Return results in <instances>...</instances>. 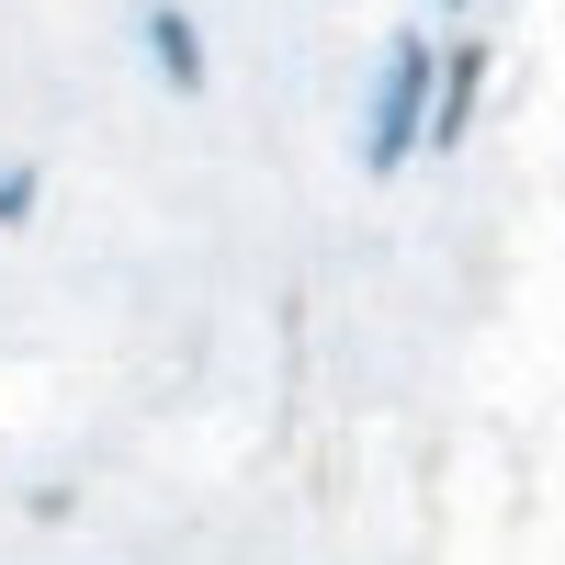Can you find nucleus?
<instances>
[{
  "label": "nucleus",
  "instance_id": "obj_1",
  "mask_svg": "<svg viewBox=\"0 0 565 565\" xmlns=\"http://www.w3.org/2000/svg\"><path fill=\"white\" fill-rule=\"evenodd\" d=\"M430 90H441V57L418 34H396L385 45V79H373V114H362V170L373 181L407 170V148H430Z\"/></svg>",
  "mask_w": 565,
  "mask_h": 565
},
{
  "label": "nucleus",
  "instance_id": "obj_2",
  "mask_svg": "<svg viewBox=\"0 0 565 565\" xmlns=\"http://www.w3.org/2000/svg\"><path fill=\"white\" fill-rule=\"evenodd\" d=\"M476 90H487V45H452L441 57V90H430V148H452L476 125Z\"/></svg>",
  "mask_w": 565,
  "mask_h": 565
},
{
  "label": "nucleus",
  "instance_id": "obj_3",
  "mask_svg": "<svg viewBox=\"0 0 565 565\" xmlns=\"http://www.w3.org/2000/svg\"><path fill=\"white\" fill-rule=\"evenodd\" d=\"M148 57H159L170 90H204V34H193V12H181V0H148Z\"/></svg>",
  "mask_w": 565,
  "mask_h": 565
},
{
  "label": "nucleus",
  "instance_id": "obj_4",
  "mask_svg": "<svg viewBox=\"0 0 565 565\" xmlns=\"http://www.w3.org/2000/svg\"><path fill=\"white\" fill-rule=\"evenodd\" d=\"M34 215V170H0V226H23Z\"/></svg>",
  "mask_w": 565,
  "mask_h": 565
}]
</instances>
